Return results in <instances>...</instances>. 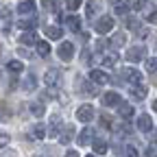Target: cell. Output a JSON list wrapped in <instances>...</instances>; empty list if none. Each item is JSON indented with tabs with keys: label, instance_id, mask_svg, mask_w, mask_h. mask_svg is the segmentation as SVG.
<instances>
[{
	"label": "cell",
	"instance_id": "cell-1",
	"mask_svg": "<svg viewBox=\"0 0 157 157\" xmlns=\"http://www.w3.org/2000/svg\"><path fill=\"white\" fill-rule=\"evenodd\" d=\"M111 29H113V17H109V15H103V17L96 22V31L101 33V35H107Z\"/></svg>",
	"mask_w": 157,
	"mask_h": 157
},
{
	"label": "cell",
	"instance_id": "cell-2",
	"mask_svg": "<svg viewBox=\"0 0 157 157\" xmlns=\"http://www.w3.org/2000/svg\"><path fill=\"white\" fill-rule=\"evenodd\" d=\"M57 55H59V59H61V61H70L72 55H74V46H72V42H63L61 46H59Z\"/></svg>",
	"mask_w": 157,
	"mask_h": 157
},
{
	"label": "cell",
	"instance_id": "cell-3",
	"mask_svg": "<svg viewBox=\"0 0 157 157\" xmlns=\"http://www.w3.org/2000/svg\"><path fill=\"white\" fill-rule=\"evenodd\" d=\"M122 76L127 78L129 83H133V85H140L142 83V72H137L135 68H124L122 70Z\"/></svg>",
	"mask_w": 157,
	"mask_h": 157
},
{
	"label": "cell",
	"instance_id": "cell-4",
	"mask_svg": "<svg viewBox=\"0 0 157 157\" xmlns=\"http://www.w3.org/2000/svg\"><path fill=\"white\" fill-rule=\"evenodd\" d=\"M76 118L81 122H90L92 118H94V107L92 105H81V107L76 109Z\"/></svg>",
	"mask_w": 157,
	"mask_h": 157
},
{
	"label": "cell",
	"instance_id": "cell-5",
	"mask_svg": "<svg viewBox=\"0 0 157 157\" xmlns=\"http://www.w3.org/2000/svg\"><path fill=\"white\" fill-rule=\"evenodd\" d=\"M144 55H146V50L142 48V46H133V48H129V52L124 55L129 61H133V63H137V61H142L144 59Z\"/></svg>",
	"mask_w": 157,
	"mask_h": 157
},
{
	"label": "cell",
	"instance_id": "cell-6",
	"mask_svg": "<svg viewBox=\"0 0 157 157\" xmlns=\"http://www.w3.org/2000/svg\"><path fill=\"white\" fill-rule=\"evenodd\" d=\"M103 103H105V107H118L122 103V98H120V94H116V92H107L103 96Z\"/></svg>",
	"mask_w": 157,
	"mask_h": 157
},
{
	"label": "cell",
	"instance_id": "cell-7",
	"mask_svg": "<svg viewBox=\"0 0 157 157\" xmlns=\"http://www.w3.org/2000/svg\"><path fill=\"white\" fill-rule=\"evenodd\" d=\"M137 129H140L142 133H148V131L153 129V120H151L148 113H142L140 118H137Z\"/></svg>",
	"mask_w": 157,
	"mask_h": 157
},
{
	"label": "cell",
	"instance_id": "cell-8",
	"mask_svg": "<svg viewBox=\"0 0 157 157\" xmlns=\"http://www.w3.org/2000/svg\"><path fill=\"white\" fill-rule=\"evenodd\" d=\"M90 78H92L94 83L103 85V83H107V81H109V74H107V72H103V70H90Z\"/></svg>",
	"mask_w": 157,
	"mask_h": 157
},
{
	"label": "cell",
	"instance_id": "cell-9",
	"mask_svg": "<svg viewBox=\"0 0 157 157\" xmlns=\"http://www.w3.org/2000/svg\"><path fill=\"white\" fill-rule=\"evenodd\" d=\"M57 81H59V70H57V68L46 70V74H44V83H46V85H55Z\"/></svg>",
	"mask_w": 157,
	"mask_h": 157
},
{
	"label": "cell",
	"instance_id": "cell-10",
	"mask_svg": "<svg viewBox=\"0 0 157 157\" xmlns=\"http://www.w3.org/2000/svg\"><path fill=\"white\" fill-rule=\"evenodd\" d=\"M146 94H148V90H146V87H142V85H135V87L131 90V96L135 98V101H144Z\"/></svg>",
	"mask_w": 157,
	"mask_h": 157
},
{
	"label": "cell",
	"instance_id": "cell-11",
	"mask_svg": "<svg viewBox=\"0 0 157 157\" xmlns=\"http://www.w3.org/2000/svg\"><path fill=\"white\" fill-rule=\"evenodd\" d=\"M17 11L20 13H33L35 11V0H24V2L17 5Z\"/></svg>",
	"mask_w": 157,
	"mask_h": 157
},
{
	"label": "cell",
	"instance_id": "cell-12",
	"mask_svg": "<svg viewBox=\"0 0 157 157\" xmlns=\"http://www.w3.org/2000/svg\"><path fill=\"white\" fill-rule=\"evenodd\" d=\"M72 137H74V127H66L63 133L59 135V142H61V144H70Z\"/></svg>",
	"mask_w": 157,
	"mask_h": 157
},
{
	"label": "cell",
	"instance_id": "cell-13",
	"mask_svg": "<svg viewBox=\"0 0 157 157\" xmlns=\"http://www.w3.org/2000/svg\"><path fill=\"white\" fill-rule=\"evenodd\" d=\"M92 135H94V133H92V129H90V127H87V129H83V131H81V135H78V144H81V146H87V144H90V140H92Z\"/></svg>",
	"mask_w": 157,
	"mask_h": 157
},
{
	"label": "cell",
	"instance_id": "cell-14",
	"mask_svg": "<svg viewBox=\"0 0 157 157\" xmlns=\"http://www.w3.org/2000/svg\"><path fill=\"white\" fill-rule=\"evenodd\" d=\"M66 24H68L70 31H78V29H81V17L70 15V17H66Z\"/></svg>",
	"mask_w": 157,
	"mask_h": 157
},
{
	"label": "cell",
	"instance_id": "cell-15",
	"mask_svg": "<svg viewBox=\"0 0 157 157\" xmlns=\"http://www.w3.org/2000/svg\"><path fill=\"white\" fill-rule=\"evenodd\" d=\"M35 48H37L39 57H48V55H50V44H48V42H37Z\"/></svg>",
	"mask_w": 157,
	"mask_h": 157
},
{
	"label": "cell",
	"instance_id": "cell-16",
	"mask_svg": "<svg viewBox=\"0 0 157 157\" xmlns=\"http://www.w3.org/2000/svg\"><path fill=\"white\" fill-rule=\"evenodd\" d=\"M107 148H109V146H107L105 140H94V153H96V155H105Z\"/></svg>",
	"mask_w": 157,
	"mask_h": 157
},
{
	"label": "cell",
	"instance_id": "cell-17",
	"mask_svg": "<svg viewBox=\"0 0 157 157\" xmlns=\"http://www.w3.org/2000/svg\"><path fill=\"white\" fill-rule=\"evenodd\" d=\"M22 85H24V90H26V92H31V90H35V85H37V78H35L33 74H26Z\"/></svg>",
	"mask_w": 157,
	"mask_h": 157
},
{
	"label": "cell",
	"instance_id": "cell-18",
	"mask_svg": "<svg viewBox=\"0 0 157 157\" xmlns=\"http://www.w3.org/2000/svg\"><path fill=\"white\" fill-rule=\"evenodd\" d=\"M118 113H120L122 118H131V116H133V107L127 105V103H124V105L120 103V105H118Z\"/></svg>",
	"mask_w": 157,
	"mask_h": 157
},
{
	"label": "cell",
	"instance_id": "cell-19",
	"mask_svg": "<svg viewBox=\"0 0 157 157\" xmlns=\"http://www.w3.org/2000/svg\"><path fill=\"white\" fill-rule=\"evenodd\" d=\"M46 35H48L50 39H59V37L63 35V31L59 29V26H48V29H46Z\"/></svg>",
	"mask_w": 157,
	"mask_h": 157
},
{
	"label": "cell",
	"instance_id": "cell-20",
	"mask_svg": "<svg viewBox=\"0 0 157 157\" xmlns=\"http://www.w3.org/2000/svg\"><path fill=\"white\" fill-rule=\"evenodd\" d=\"M37 26V20H20V29H24V31H33Z\"/></svg>",
	"mask_w": 157,
	"mask_h": 157
},
{
	"label": "cell",
	"instance_id": "cell-21",
	"mask_svg": "<svg viewBox=\"0 0 157 157\" xmlns=\"http://www.w3.org/2000/svg\"><path fill=\"white\" fill-rule=\"evenodd\" d=\"M31 113H33V116H37V118H42V116L46 113V109H44V105L33 103V105H31Z\"/></svg>",
	"mask_w": 157,
	"mask_h": 157
},
{
	"label": "cell",
	"instance_id": "cell-22",
	"mask_svg": "<svg viewBox=\"0 0 157 157\" xmlns=\"http://www.w3.org/2000/svg\"><path fill=\"white\" fill-rule=\"evenodd\" d=\"M116 61H118V55L116 52H109V55L103 57V63L105 66H116Z\"/></svg>",
	"mask_w": 157,
	"mask_h": 157
},
{
	"label": "cell",
	"instance_id": "cell-23",
	"mask_svg": "<svg viewBox=\"0 0 157 157\" xmlns=\"http://www.w3.org/2000/svg\"><path fill=\"white\" fill-rule=\"evenodd\" d=\"M20 42L22 44H37V39L33 33H24V35H20Z\"/></svg>",
	"mask_w": 157,
	"mask_h": 157
},
{
	"label": "cell",
	"instance_id": "cell-24",
	"mask_svg": "<svg viewBox=\"0 0 157 157\" xmlns=\"http://www.w3.org/2000/svg\"><path fill=\"white\" fill-rule=\"evenodd\" d=\"M124 42H127V37H124V33H116V35H113V42H111V44H113V46L118 48V46H122Z\"/></svg>",
	"mask_w": 157,
	"mask_h": 157
},
{
	"label": "cell",
	"instance_id": "cell-25",
	"mask_svg": "<svg viewBox=\"0 0 157 157\" xmlns=\"http://www.w3.org/2000/svg\"><path fill=\"white\" fill-rule=\"evenodd\" d=\"M7 68H9L11 72H22V70H24L22 61H9V63H7Z\"/></svg>",
	"mask_w": 157,
	"mask_h": 157
},
{
	"label": "cell",
	"instance_id": "cell-26",
	"mask_svg": "<svg viewBox=\"0 0 157 157\" xmlns=\"http://www.w3.org/2000/svg\"><path fill=\"white\" fill-rule=\"evenodd\" d=\"M33 135L37 137V140H44V137H46V131H44V127H42V124L33 127Z\"/></svg>",
	"mask_w": 157,
	"mask_h": 157
},
{
	"label": "cell",
	"instance_id": "cell-27",
	"mask_svg": "<svg viewBox=\"0 0 157 157\" xmlns=\"http://www.w3.org/2000/svg\"><path fill=\"white\" fill-rule=\"evenodd\" d=\"M127 29H140V20L137 17H127Z\"/></svg>",
	"mask_w": 157,
	"mask_h": 157
},
{
	"label": "cell",
	"instance_id": "cell-28",
	"mask_svg": "<svg viewBox=\"0 0 157 157\" xmlns=\"http://www.w3.org/2000/svg\"><path fill=\"white\" fill-rule=\"evenodd\" d=\"M83 94L96 96V94H98V90H96V85H87V83H83Z\"/></svg>",
	"mask_w": 157,
	"mask_h": 157
},
{
	"label": "cell",
	"instance_id": "cell-29",
	"mask_svg": "<svg viewBox=\"0 0 157 157\" xmlns=\"http://www.w3.org/2000/svg\"><path fill=\"white\" fill-rule=\"evenodd\" d=\"M146 157H157V142H151L146 148Z\"/></svg>",
	"mask_w": 157,
	"mask_h": 157
},
{
	"label": "cell",
	"instance_id": "cell-30",
	"mask_svg": "<svg viewBox=\"0 0 157 157\" xmlns=\"http://www.w3.org/2000/svg\"><path fill=\"white\" fill-rule=\"evenodd\" d=\"M81 2H83V0H66V7H68L70 11H74V9L81 7Z\"/></svg>",
	"mask_w": 157,
	"mask_h": 157
},
{
	"label": "cell",
	"instance_id": "cell-31",
	"mask_svg": "<svg viewBox=\"0 0 157 157\" xmlns=\"http://www.w3.org/2000/svg\"><path fill=\"white\" fill-rule=\"evenodd\" d=\"M146 70L148 72H157V59H146Z\"/></svg>",
	"mask_w": 157,
	"mask_h": 157
},
{
	"label": "cell",
	"instance_id": "cell-32",
	"mask_svg": "<svg viewBox=\"0 0 157 157\" xmlns=\"http://www.w3.org/2000/svg\"><path fill=\"white\" fill-rule=\"evenodd\" d=\"M127 11H129V5H122V2L116 5V13H118V15H124Z\"/></svg>",
	"mask_w": 157,
	"mask_h": 157
},
{
	"label": "cell",
	"instance_id": "cell-33",
	"mask_svg": "<svg viewBox=\"0 0 157 157\" xmlns=\"http://www.w3.org/2000/svg\"><path fill=\"white\" fill-rule=\"evenodd\" d=\"M101 124H103L105 129H109V127H111V118H109L107 113H101Z\"/></svg>",
	"mask_w": 157,
	"mask_h": 157
},
{
	"label": "cell",
	"instance_id": "cell-34",
	"mask_svg": "<svg viewBox=\"0 0 157 157\" xmlns=\"http://www.w3.org/2000/svg\"><path fill=\"white\" fill-rule=\"evenodd\" d=\"M96 9H98L96 0H90V2H87V15H94V13H96Z\"/></svg>",
	"mask_w": 157,
	"mask_h": 157
},
{
	"label": "cell",
	"instance_id": "cell-35",
	"mask_svg": "<svg viewBox=\"0 0 157 157\" xmlns=\"http://www.w3.org/2000/svg\"><path fill=\"white\" fill-rule=\"evenodd\" d=\"M57 2H59V0H42L44 9H57Z\"/></svg>",
	"mask_w": 157,
	"mask_h": 157
},
{
	"label": "cell",
	"instance_id": "cell-36",
	"mask_svg": "<svg viewBox=\"0 0 157 157\" xmlns=\"http://www.w3.org/2000/svg\"><path fill=\"white\" fill-rule=\"evenodd\" d=\"M107 46H109V39H105V37H103V39H98V44H96L98 50H105Z\"/></svg>",
	"mask_w": 157,
	"mask_h": 157
},
{
	"label": "cell",
	"instance_id": "cell-37",
	"mask_svg": "<svg viewBox=\"0 0 157 157\" xmlns=\"http://www.w3.org/2000/svg\"><path fill=\"white\" fill-rule=\"evenodd\" d=\"M144 5H146V0H131V7L133 9H142Z\"/></svg>",
	"mask_w": 157,
	"mask_h": 157
},
{
	"label": "cell",
	"instance_id": "cell-38",
	"mask_svg": "<svg viewBox=\"0 0 157 157\" xmlns=\"http://www.w3.org/2000/svg\"><path fill=\"white\" fill-rule=\"evenodd\" d=\"M7 144H9V135L7 133H0V148L7 146Z\"/></svg>",
	"mask_w": 157,
	"mask_h": 157
},
{
	"label": "cell",
	"instance_id": "cell-39",
	"mask_svg": "<svg viewBox=\"0 0 157 157\" xmlns=\"http://www.w3.org/2000/svg\"><path fill=\"white\" fill-rule=\"evenodd\" d=\"M148 22H151V24H157V9H155V11H151V15H148Z\"/></svg>",
	"mask_w": 157,
	"mask_h": 157
},
{
	"label": "cell",
	"instance_id": "cell-40",
	"mask_svg": "<svg viewBox=\"0 0 157 157\" xmlns=\"http://www.w3.org/2000/svg\"><path fill=\"white\" fill-rule=\"evenodd\" d=\"M127 157H137V151L133 146H127Z\"/></svg>",
	"mask_w": 157,
	"mask_h": 157
},
{
	"label": "cell",
	"instance_id": "cell-41",
	"mask_svg": "<svg viewBox=\"0 0 157 157\" xmlns=\"http://www.w3.org/2000/svg\"><path fill=\"white\" fill-rule=\"evenodd\" d=\"M9 15V9L7 7H0V17H7Z\"/></svg>",
	"mask_w": 157,
	"mask_h": 157
},
{
	"label": "cell",
	"instance_id": "cell-42",
	"mask_svg": "<svg viewBox=\"0 0 157 157\" xmlns=\"http://www.w3.org/2000/svg\"><path fill=\"white\" fill-rule=\"evenodd\" d=\"M63 157H78V153H76V151H68Z\"/></svg>",
	"mask_w": 157,
	"mask_h": 157
},
{
	"label": "cell",
	"instance_id": "cell-43",
	"mask_svg": "<svg viewBox=\"0 0 157 157\" xmlns=\"http://www.w3.org/2000/svg\"><path fill=\"white\" fill-rule=\"evenodd\" d=\"M153 83H155V85H157V72H155V76H153Z\"/></svg>",
	"mask_w": 157,
	"mask_h": 157
},
{
	"label": "cell",
	"instance_id": "cell-44",
	"mask_svg": "<svg viewBox=\"0 0 157 157\" xmlns=\"http://www.w3.org/2000/svg\"><path fill=\"white\" fill-rule=\"evenodd\" d=\"M111 2H113V5H118V2H124V0H111Z\"/></svg>",
	"mask_w": 157,
	"mask_h": 157
},
{
	"label": "cell",
	"instance_id": "cell-45",
	"mask_svg": "<svg viewBox=\"0 0 157 157\" xmlns=\"http://www.w3.org/2000/svg\"><path fill=\"white\" fill-rule=\"evenodd\" d=\"M153 109H155V111H157V101H155V103H153Z\"/></svg>",
	"mask_w": 157,
	"mask_h": 157
},
{
	"label": "cell",
	"instance_id": "cell-46",
	"mask_svg": "<svg viewBox=\"0 0 157 157\" xmlns=\"http://www.w3.org/2000/svg\"><path fill=\"white\" fill-rule=\"evenodd\" d=\"M0 118H2V109H0Z\"/></svg>",
	"mask_w": 157,
	"mask_h": 157
},
{
	"label": "cell",
	"instance_id": "cell-47",
	"mask_svg": "<svg viewBox=\"0 0 157 157\" xmlns=\"http://www.w3.org/2000/svg\"><path fill=\"white\" fill-rule=\"evenodd\" d=\"M87 157H96V155H87Z\"/></svg>",
	"mask_w": 157,
	"mask_h": 157
},
{
	"label": "cell",
	"instance_id": "cell-48",
	"mask_svg": "<svg viewBox=\"0 0 157 157\" xmlns=\"http://www.w3.org/2000/svg\"><path fill=\"white\" fill-rule=\"evenodd\" d=\"M0 52H2V46H0Z\"/></svg>",
	"mask_w": 157,
	"mask_h": 157
}]
</instances>
